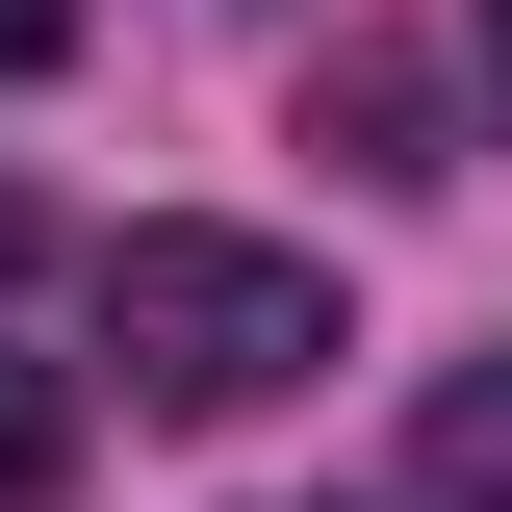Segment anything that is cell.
I'll use <instances>...</instances> for the list:
<instances>
[{"label":"cell","mask_w":512,"mask_h":512,"mask_svg":"<svg viewBox=\"0 0 512 512\" xmlns=\"http://www.w3.org/2000/svg\"><path fill=\"white\" fill-rule=\"evenodd\" d=\"M52 52H77V0H0V77H52Z\"/></svg>","instance_id":"obj_5"},{"label":"cell","mask_w":512,"mask_h":512,"mask_svg":"<svg viewBox=\"0 0 512 512\" xmlns=\"http://www.w3.org/2000/svg\"><path fill=\"white\" fill-rule=\"evenodd\" d=\"M26 256H52V205H26V180H0V282H26Z\"/></svg>","instance_id":"obj_7"},{"label":"cell","mask_w":512,"mask_h":512,"mask_svg":"<svg viewBox=\"0 0 512 512\" xmlns=\"http://www.w3.org/2000/svg\"><path fill=\"white\" fill-rule=\"evenodd\" d=\"M308 154H333V180H461V52L333 26V52H308Z\"/></svg>","instance_id":"obj_2"},{"label":"cell","mask_w":512,"mask_h":512,"mask_svg":"<svg viewBox=\"0 0 512 512\" xmlns=\"http://www.w3.org/2000/svg\"><path fill=\"white\" fill-rule=\"evenodd\" d=\"M461 52H487V128H512V0H461Z\"/></svg>","instance_id":"obj_6"},{"label":"cell","mask_w":512,"mask_h":512,"mask_svg":"<svg viewBox=\"0 0 512 512\" xmlns=\"http://www.w3.org/2000/svg\"><path fill=\"white\" fill-rule=\"evenodd\" d=\"M103 359H128V410L231 436V410H282L308 359H359V333H333V282L282 231H128L103 256Z\"/></svg>","instance_id":"obj_1"},{"label":"cell","mask_w":512,"mask_h":512,"mask_svg":"<svg viewBox=\"0 0 512 512\" xmlns=\"http://www.w3.org/2000/svg\"><path fill=\"white\" fill-rule=\"evenodd\" d=\"M52 487H77V384H52V359H0V512H52Z\"/></svg>","instance_id":"obj_4"},{"label":"cell","mask_w":512,"mask_h":512,"mask_svg":"<svg viewBox=\"0 0 512 512\" xmlns=\"http://www.w3.org/2000/svg\"><path fill=\"white\" fill-rule=\"evenodd\" d=\"M410 512H512V359H436V410H410Z\"/></svg>","instance_id":"obj_3"}]
</instances>
